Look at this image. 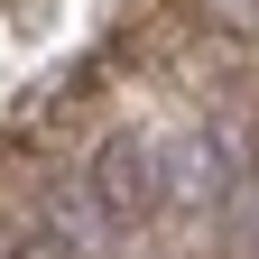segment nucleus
I'll return each instance as SVG.
<instances>
[{
  "instance_id": "nucleus-1",
  "label": "nucleus",
  "mask_w": 259,
  "mask_h": 259,
  "mask_svg": "<svg viewBox=\"0 0 259 259\" xmlns=\"http://www.w3.org/2000/svg\"><path fill=\"white\" fill-rule=\"evenodd\" d=\"M157 194H185L194 213H232L250 194V130L241 120H194L176 148H157Z\"/></svg>"
},
{
  "instance_id": "nucleus-3",
  "label": "nucleus",
  "mask_w": 259,
  "mask_h": 259,
  "mask_svg": "<svg viewBox=\"0 0 259 259\" xmlns=\"http://www.w3.org/2000/svg\"><path fill=\"white\" fill-rule=\"evenodd\" d=\"M0 259H83V250H74V241H65V232H28L19 250H0Z\"/></svg>"
},
{
  "instance_id": "nucleus-2",
  "label": "nucleus",
  "mask_w": 259,
  "mask_h": 259,
  "mask_svg": "<svg viewBox=\"0 0 259 259\" xmlns=\"http://www.w3.org/2000/svg\"><path fill=\"white\" fill-rule=\"evenodd\" d=\"M83 194H93V222H102V232H139V222L167 204V194H157V139H139V130H111V139L93 148Z\"/></svg>"
}]
</instances>
